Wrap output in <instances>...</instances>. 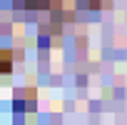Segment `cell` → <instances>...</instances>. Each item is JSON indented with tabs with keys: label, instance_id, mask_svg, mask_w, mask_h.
<instances>
[{
	"label": "cell",
	"instance_id": "cell-1",
	"mask_svg": "<svg viewBox=\"0 0 127 125\" xmlns=\"http://www.w3.org/2000/svg\"><path fill=\"white\" fill-rule=\"evenodd\" d=\"M10 65H13V55H10L8 50H0V70L8 73V70H10Z\"/></svg>",
	"mask_w": 127,
	"mask_h": 125
},
{
	"label": "cell",
	"instance_id": "cell-3",
	"mask_svg": "<svg viewBox=\"0 0 127 125\" xmlns=\"http://www.w3.org/2000/svg\"><path fill=\"white\" fill-rule=\"evenodd\" d=\"M0 75H3V70H0Z\"/></svg>",
	"mask_w": 127,
	"mask_h": 125
},
{
	"label": "cell",
	"instance_id": "cell-2",
	"mask_svg": "<svg viewBox=\"0 0 127 125\" xmlns=\"http://www.w3.org/2000/svg\"><path fill=\"white\" fill-rule=\"evenodd\" d=\"M25 3H28V5L32 8V5H47V3H50V0H25Z\"/></svg>",
	"mask_w": 127,
	"mask_h": 125
}]
</instances>
